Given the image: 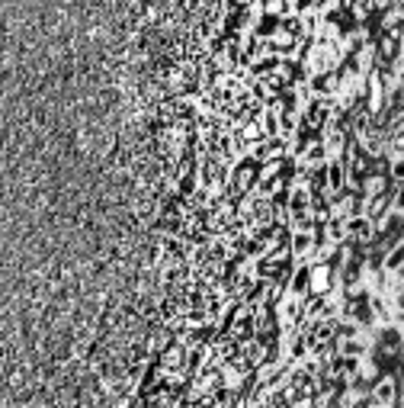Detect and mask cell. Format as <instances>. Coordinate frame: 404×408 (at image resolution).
I'll use <instances>...</instances> for the list:
<instances>
[{"mask_svg": "<svg viewBox=\"0 0 404 408\" xmlns=\"http://www.w3.org/2000/svg\"><path fill=\"white\" fill-rule=\"evenodd\" d=\"M401 267H404V241L385 257V270H401Z\"/></svg>", "mask_w": 404, "mask_h": 408, "instance_id": "cell-1", "label": "cell"}, {"mask_svg": "<svg viewBox=\"0 0 404 408\" xmlns=\"http://www.w3.org/2000/svg\"><path fill=\"white\" fill-rule=\"evenodd\" d=\"M391 173H394V177H398V180H404V158H398V161H394Z\"/></svg>", "mask_w": 404, "mask_h": 408, "instance_id": "cell-2", "label": "cell"}, {"mask_svg": "<svg viewBox=\"0 0 404 408\" xmlns=\"http://www.w3.org/2000/svg\"><path fill=\"white\" fill-rule=\"evenodd\" d=\"M398 309H401V312H404V289H401V293H398Z\"/></svg>", "mask_w": 404, "mask_h": 408, "instance_id": "cell-3", "label": "cell"}]
</instances>
